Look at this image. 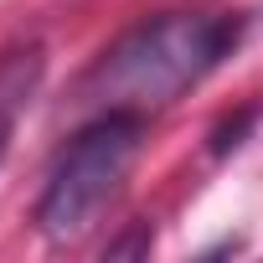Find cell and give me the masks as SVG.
<instances>
[{
	"label": "cell",
	"mask_w": 263,
	"mask_h": 263,
	"mask_svg": "<svg viewBox=\"0 0 263 263\" xmlns=\"http://www.w3.org/2000/svg\"><path fill=\"white\" fill-rule=\"evenodd\" d=\"M242 42L237 11H160L129 26L83 78V98L124 114H160L201 88Z\"/></svg>",
	"instance_id": "obj_1"
},
{
	"label": "cell",
	"mask_w": 263,
	"mask_h": 263,
	"mask_svg": "<svg viewBox=\"0 0 263 263\" xmlns=\"http://www.w3.org/2000/svg\"><path fill=\"white\" fill-rule=\"evenodd\" d=\"M140 150H145V114L103 108L93 124H83L67 140V150L57 155L47 186H42L36 232L57 248L83 242L103 222V212L119 201Z\"/></svg>",
	"instance_id": "obj_2"
},
{
	"label": "cell",
	"mask_w": 263,
	"mask_h": 263,
	"mask_svg": "<svg viewBox=\"0 0 263 263\" xmlns=\"http://www.w3.org/2000/svg\"><path fill=\"white\" fill-rule=\"evenodd\" d=\"M42 78H47V52H42V42H16V47L0 52V160L11 155L16 124H21V114L31 108V98L42 93Z\"/></svg>",
	"instance_id": "obj_3"
}]
</instances>
